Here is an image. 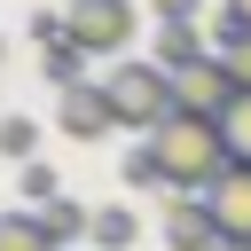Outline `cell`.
I'll list each match as a JSON object with an SVG mask.
<instances>
[{"mask_svg":"<svg viewBox=\"0 0 251 251\" xmlns=\"http://www.w3.org/2000/svg\"><path fill=\"white\" fill-rule=\"evenodd\" d=\"M55 126H63L71 141H102V133L118 126V102H110V86H94V78L63 86V94H55Z\"/></svg>","mask_w":251,"mask_h":251,"instance_id":"5","label":"cell"},{"mask_svg":"<svg viewBox=\"0 0 251 251\" xmlns=\"http://www.w3.org/2000/svg\"><path fill=\"white\" fill-rule=\"evenodd\" d=\"M63 8H71V0H63Z\"/></svg>","mask_w":251,"mask_h":251,"instance_id":"21","label":"cell"},{"mask_svg":"<svg viewBox=\"0 0 251 251\" xmlns=\"http://www.w3.org/2000/svg\"><path fill=\"white\" fill-rule=\"evenodd\" d=\"M227 102H235V78H227L220 55L173 71V110H180V118H227Z\"/></svg>","mask_w":251,"mask_h":251,"instance_id":"4","label":"cell"},{"mask_svg":"<svg viewBox=\"0 0 251 251\" xmlns=\"http://www.w3.org/2000/svg\"><path fill=\"white\" fill-rule=\"evenodd\" d=\"M204 55H212V39H204L196 24H165V31H157V63H165V71H188V63H204Z\"/></svg>","mask_w":251,"mask_h":251,"instance_id":"9","label":"cell"},{"mask_svg":"<svg viewBox=\"0 0 251 251\" xmlns=\"http://www.w3.org/2000/svg\"><path fill=\"white\" fill-rule=\"evenodd\" d=\"M149 157H157V173H165V196H204V188H220V173L235 165L227 157V133H220V118H165L149 141H141Z\"/></svg>","mask_w":251,"mask_h":251,"instance_id":"1","label":"cell"},{"mask_svg":"<svg viewBox=\"0 0 251 251\" xmlns=\"http://www.w3.org/2000/svg\"><path fill=\"white\" fill-rule=\"evenodd\" d=\"M204 212H212L220 243H251V165H227L220 188H204Z\"/></svg>","mask_w":251,"mask_h":251,"instance_id":"6","label":"cell"},{"mask_svg":"<svg viewBox=\"0 0 251 251\" xmlns=\"http://www.w3.org/2000/svg\"><path fill=\"white\" fill-rule=\"evenodd\" d=\"M86 243H102V251H133V243H141V220H133L126 204H102V212H94V235H86Z\"/></svg>","mask_w":251,"mask_h":251,"instance_id":"12","label":"cell"},{"mask_svg":"<svg viewBox=\"0 0 251 251\" xmlns=\"http://www.w3.org/2000/svg\"><path fill=\"white\" fill-rule=\"evenodd\" d=\"M220 133H227V157H235V165H251V94H235V102H227Z\"/></svg>","mask_w":251,"mask_h":251,"instance_id":"14","label":"cell"},{"mask_svg":"<svg viewBox=\"0 0 251 251\" xmlns=\"http://www.w3.org/2000/svg\"><path fill=\"white\" fill-rule=\"evenodd\" d=\"M31 149H39V126L31 118H0V157H24L31 165Z\"/></svg>","mask_w":251,"mask_h":251,"instance_id":"15","label":"cell"},{"mask_svg":"<svg viewBox=\"0 0 251 251\" xmlns=\"http://www.w3.org/2000/svg\"><path fill=\"white\" fill-rule=\"evenodd\" d=\"M24 196H31V204H55L63 188H55V173H47V165H24Z\"/></svg>","mask_w":251,"mask_h":251,"instance_id":"17","label":"cell"},{"mask_svg":"<svg viewBox=\"0 0 251 251\" xmlns=\"http://www.w3.org/2000/svg\"><path fill=\"white\" fill-rule=\"evenodd\" d=\"M63 24H71V47H86V55H126V39H133V0H71Z\"/></svg>","mask_w":251,"mask_h":251,"instance_id":"3","label":"cell"},{"mask_svg":"<svg viewBox=\"0 0 251 251\" xmlns=\"http://www.w3.org/2000/svg\"><path fill=\"white\" fill-rule=\"evenodd\" d=\"M220 16H235V24L251 31V0H220Z\"/></svg>","mask_w":251,"mask_h":251,"instance_id":"19","label":"cell"},{"mask_svg":"<svg viewBox=\"0 0 251 251\" xmlns=\"http://www.w3.org/2000/svg\"><path fill=\"white\" fill-rule=\"evenodd\" d=\"M149 8H157L165 24H196V0H149Z\"/></svg>","mask_w":251,"mask_h":251,"instance_id":"18","label":"cell"},{"mask_svg":"<svg viewBox=\"0 0 251 251\" xmlns=\"http://www.w3.org/2000/svg\"><path fill=\"white\" fill-rule=\"evenodd\" d=\"M39 78L63 94V86H78L86 78V47H71V39H55V47H39Z\"/></svg>","mask_w":251,"mask_h":251,"instance_id":"11","label":"cell"},{"mask_svg":"<svg viewBox=\"0 0 251 251\" xmlns=\"http://www.w3.org/2000/svg\"><path fill=\"white\" fill-rule=\"evenodd\" d=\"M39 220H47V235H55V243H78V235H94V212H78L71 196H55V204H39Z\"/></svg>","mask_w":251,"mask_h":251,"instance_id":"13","label":"cell"},{"mask_svg":"<svg viewBox=\"0 0 251 251\" xmlns=\"http://www.w3.org/2000/svg\"><path fill=\"white\" fill-rule=\"evenodd\" d=\"M212 55L227 63V78H235V94H251V31H243L235 16H220V24H212Z\"/></svg>","mask_w":251,"mask_h":251,"instance_id":"8","label":"cell"},{"mask_svg":"<svg viewBox=\"0 0 251 251\" xmlns=\"http://www.w3.org/2000/svg\"><path fill=\"white\" fill-rule=\"evenodd\" d=\"M0 251H63L39 212H0Z\"/></svg>","mask_w":251,"mask_h":251,"instance_id":"10","label":"cell"},{"mask_svg":"<svg viewBox=\"0 0 251 251\" xmlns=\"http://www.w3.org/2000/svg\"><path fill=\"white\" fill-rule=\"evenodd\" d=\"M102 86H110V102H118V126L157 133V126L173 118V71H165V63H118Z\"/></svg>","mask_w":251,"mask_h":251,"instance_id":"2","label":"cell"},{"mask_svg":"<svg viewBox=\"0 0 251 251\" xmlns=\"http://www.w3.org/2000/svg\"><path fill=\"white\" fill-rule=\"evenodd\" d=\"M165 243L173 251H220V227H212L204 196H165Z\"/></svg>","mask_w":251,"mask_h":251,"instance_id":"7","label":"cell"},{"mask_svg":"<svg viewBox=\"0 0 251 251\" xmlns=\"http://www.w3.org/2000/svg\"><path fill=\"white\" fill-rule=\"evenodd\" d=\"M126 180H133V188H165V173H157V157H149V149H133V157H126Z\"/></svg>","mask_w":251,"mask_h":251,"instance_id":"16","label":"cell"},{"mask_svg":"<svg viewBox=\"0 0 251 251\" xmlns=\"http://www.w3.org/2000/svg\"><path fill=\"white\" fill-rule=\"evenodd\" d=\"M220 251H251V243H220Z\"/></svg>","mask_w":251,"mask_h":251,"instance_id":"20","label":"cell"}]
</instances>
